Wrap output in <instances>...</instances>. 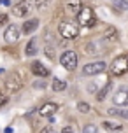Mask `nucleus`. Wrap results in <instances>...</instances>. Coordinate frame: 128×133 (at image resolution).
Listing matches in <instances>:
<instances>
[{
    "label": "nucleus",
    "instance_id": "nucleus-25",
    "mask_svg": "<svg viewBox=\"0 0 128 133\" xmlns=\"http://www.w3.org/2000/svg\"><path fill=\"white\" fill-rule=\"evenodd\" d=\"M7 102H9V96H7V95H4V93H0V109L5 105Z\"/></svg>",
    "mask_w": 128,
    "mask_h": 133
},
{
    "label": "nucleus",
    "instance_id": "nucleus-14",
    "mask_svg": "<svg viewBox=\"0 0 128 133\" xmlns=\"http://www.w3.org/2000/svg\"><path fill=\"white\" fill-rule=\"evenodd\" d=\"M39 28V19L37 18H32V19H28L23 23V26H21V33H25V35H32Z\"/></svg>",
    "mask_w": 128,
    "mask_h": 133
},
{
    "label": "nucleus",
    "instance_id": "nucleus-6",
    "mask_svg": "<svg viewBox=\"0 0 128 133\" xmlns=\"http://www.w3.org/2000/svg\"><path fill=\"white\" fill-rule=\"evenodd\" d=\"M84 51H86V54H89V56H100V54L104 53V40H102V37L88 40L86 46H84Z\"/></svg>",
    "mask_w": 128,
    "mask_h": 133
},
{
    "label": "nucleus",
    "instance_id": "nucleus-20",
    "mask_svg": "<svg viewBox=\"0 0 128 133\" xmlns=\"http://www.w3.org/2000/svg\"><path fill=\"white\" fill-rule=\"evenodd\" d=\"M107 114H111V116H116V117L128 119V109H116V107H112V109H107Z\"/></svg>",
    "mask_w": 128,
    "mask_h": 133
},
{
    "label": "nucleus",
    "instance_id": "nucleus-27",
    "mask_svg": "<svg viewBox=\"0 0 128 133\" xmlns=\"http://www.w3.org/2000/svg\"><path fill=\"white\" fill-rule=\"evenodd\" d=\"M7 19H9V16H7L5 12H2V14H0V26H2V25H5Z\"/></svg>",
    "mask_w": 128,
    "mask_h": 133
},
{
    "label": "nucleus",
    "instance_id": "nucleus-10",
    "mask_svg": "<svg viewBox=\"0 0 128 133\" xmlns=\"http://www.w3.org/2000/svg\"><path fill=\"white\" fill-rule=\"evenodd\" d=\"M112 102L118 107H126L128 105V86H121L116 89V93L112 95Z\"/></svg>",
    "mask_w": 128,
    "mask_h": 133
},
{
    "label": "nucleus",
    "instance_id": "nucleus-9",
    "mask_svg": "<svg viewBox=\"0 0 128 133\" xmlns=\"http://www.w3.org/2000/svg\"><path fill=\"white\" fill-rule=\"evenodd\" d=\"M21 37V28L18 25H7L5 32H4V40H5L7 44H14V42H18Z\"/></svg>",
    "mask_w": 128,
    "mask_h": 133
},
{
    "label": "nucleus",
    "instance_id": "nucleus-31",
    "mask_svg": "<svg viewBox=\"0 0 128 133\" xmlns=\"http://www.w3.org/2000/svg\"><path fill=\"white\" fill-rule=\"evenodd\" d=\"M2 72H4V68H0V74H2Z\"/></svg>",
    "mask_w": 128,
    "mask_h": 133
},
{
    "label": "nucleus",
    "instance_id": "nucleus-2",
    "mask_svg": "<svg viewBox=\"0 0 128 133\" xmlns=\"http://www.w3.org/2000/svg\"><path fill=\"white\" fill-rule=\"evenodd\" d=\"M58 32H60L61 39L65 40H74L79 37V26L72 21H61L58 25Z\"/></svg>",
    "mask_w": 128,
    "mask_h": 133
},
{
    "label": "nucleus",
    "instance_id": "nucleus-22",
    "mask_svg": "<svg viewBox=\"0 0 128 133\" xmlns=\"http://www.w3.org/2000/svg\"><path fill=\"white\" fill-rule=\"evenodd\" d=\"M77 110L81 114H88L91 110V107H89V103H86V102H79V103H77Z\"/></svg>",
    "mask_w": 128,
    "mask_h": 133
},
{
    "label": "nucleus",
    "instance_id": "nucleus-8",
    "mask_svg": "<svg viewBox=\"0 0 128 133\" xmlns=\"http://www.w3.org/2000/svg\"><path fill=\"white\" fill-rule=\"evenodd\" d=\"M60 63L67 70H75V66H77V53L75 51H72V49H68V51H65V53L60 56Z\"/></svg>",
    "mask_w": 128,
    "mask_h": 133
},
{
    "label": "nucleus",
    "instance_id": "nucleus-12",
    "mask_svg": "<svg viewBox=\"0 0 128 133\" xmlns=\"http://www.w3.org/2000/svg\"><path fill=\"white\" fill-rule=\"evenodd\" d=\"M30 70H32V74H34V75H37V77H42V79H46L47 75L51 74V72H49V68H47V66H44L41 61H32Z\"/></svg>",
    "mask_w": 128,
    "mask_h": 133
},
{
    "label": "nucleus",
    "instance_id": "nucleus-11",
    "mask_svg": "<svg viewBox=\"0 0 128 133\" xmlns=\"http://www.w3.org/2000/svg\"><path fill=\"white\" fill-rule=\"evenodd\" d=\"M118 39H119V33H118L116 26L107 25V26L104 28V32H102V40H105V42H109V44H114V42H118Z\"/></svg>",
    "mask_w": 128,
    "mask_h": 133
},
{
    "label": "nucleus",
    "instance_id": "nucleus-26",
    "mask_svg": "<svg viewBox=\"0 0 128 133\" xmlns=\"http://www.w3.org/2000/svg\"><path fill=\"white\" fill-rule=\"evenodd\" d=\"M44 51L47 53V56H49L51 60H54V51H53V47H51V46H46V49H44Z\"/></svg>",
    "mask_w": 128,
    "mask_h": 133
},
{
    "label": "nucleus",
    "instance_id": "nucleus-4",
    "mask_svg": "<svg viewBox=\"0 0 128 133\" xmlns=\"http://www.w3.org/2000/svg\"><path fill=\"white\" fill-rule=\"evenodd\" d=\"M4 88H5L7 93H18L21 88H23V81H21L20 74H16V72L9 74L7 79L4 81Z\"/></svg>",
    "mask_w": 128,
    "mask_h": 133
},
{
    "label": "nucleus",
    "instance_id": "nucleus-21",
    "mask_svg": "<svg viewBox=\"0 0 128 133\" xmlns=\"http://www.w3.org/2000/svg\"><path fill=\"white\" fill-rule=\"evenodd\" d=\"M116 11H128V0H112Z\"/></svg>",
    "mask_w": 128,
    "mask_h": 133
},
{
    "label": "nucleus",
    "instance_id": "nucleus-3",
    "mask_svg": "<svg viewBox=\"0 0 128 133\" xmlns=\"http://www.w3.org/2000/svg\"><path fill=\"white\" fill-rule=\"evenodd\" d=\"M111 72L116 77H121L128 72V54H119L116 56L112 63H111Z\"/></svg>",
    "mask_w": 128,
    "mask_h": 133
},
{
    "label": "nucleus",
    "instance_id": "nucleus-23",
    "mask_svg": "<svg viewBox=\"0 0 128 133\" xmlns=\"http://www.w3.org/2000/svg\"><path fill=\"white\" fill-rule=\"evenodd\" d=\"M34 4H35V7H37L39 11H44V9L51 4V0H34Z\"/></svg>",
    "mask_w": 128,
    "mask_h": 133
},
{
    "label": "nucleus",
    "instance_id": "nucleus-30",
    "mask_svg": "<svg viewBox=\"0 0 128 133\" xmlns=\"http://www.w3.org/2000/svg\"><path fill=\"white\" fill-rule=\"evenodd\" d=\"M35 88H46V82H35Z\"/></svg>",
    "mask_w": 128,
    "mask_h": 133
},
{
    "label": "nucleus",
    "instance_id": "nucleus-18",
    "mask_svg": "<svg viewBox=\"0 0 128 133\" xmlns=\"http://www.w3.org/2000/svg\"><path fill=\"white\" fill-rule=\"evenodd\" d=\"M25 54L27 56H35L37 54V39H32L28 40V44H27V47H25Z\"/></svg>",
    "mask_w": 128,
    "mask_h": 133
},
{
    "label": "nucleus",
    "instance_id": "nucleus-29",
    "mask_svg": "<svg viewBox=\"0 0 128 133\" xmlns=\"http://www.w3.org/2000/svg\"><path fill=\"white\" fill-rule=\"evenodd\" d=\"M61 133H74V130H72L70 126H65L63 130H61Z\"/></svg>",
    "mask_w": 128,
    "mask_h": 133
},
{
    "label": "nucleus",
    "instance_id": "nucleus-19",
    "mask_svg": "<svg viewBox=\"0 0 128 133\" xmlns=\"http://www.w3.org/2000/svg\"><path fill=\"white\" fill-rule=\"evenodd\" d=\"M102 126L109 130V131H121L123 124L121 123H114V121H102Z\"/></svg>",
    "mask_w": 128,
    "mask_h": 133
},
{
    "label": "nucleus",
    "instance_id": "nucleus-15",
    "mask_svg": "<svg viewBox=\"0 0 128 133\" xmlns=\"http://www.w3.org/2000/svg\"><path fill=\"white\" fill-rule=\"evenodd\" d=\"M81 7H82L81 0H65V11H67L68 14L77 16V12L81 11Z\"/></svg>",
    "mask_w": 128,
    "mask_h": 133
},
{
    "label": "nucleus",
    "instance_id": "nucleus-24",
    "mask_svg": "<svg viewBox=\"0 0 128 133\" xmlns=\"http://www.w3.org/2000/svg\"><path fill=\"white\" fill-rule=\"evenodd\" d=\"M82 133H98V128L95 126V124H86V126L82 128Z\"/></svg>",
    "mask_w": 128,
    "mask_h": 133
},
{
    "label": "nucleus",
    "instance_id": "nucleus-5",
    "mask_svg": "<svg viewBox=\"0 0 128 133\" xmlns=\"http://www.w3.org/2000/svg\"><path fill=\"white\" fill-rule=\"evenodd\" d=\"M32 9H34L32 0H18L12 5V14L16 18H27V16H30Z\"/></svg>",
    "mask_w": 128,
    "mask_h": 133
},
{
    "label": "nucleus",
    "instance_id": "nucleus-7",
    "mask_svg": "<svg viewBox=\"0 0 128 133\" xmlns=\"http://www.w3.org/2000/svg\"><path fill=\"white\" fill-rule=\"evenodd\" d=\"M105 68H107V65H105L104 61H89V63H86V65L82 66V75H86V77L98 75V74H102Z\"/></svg>",
    "mask_w": 128,
    "mask_h": 133
},
{
    "label": "nucleus",
    "instance_id": "nucleus-28",
    "mask_svg": "<svg viewBox=\"0 0 128 133\" xmlns=\"http://www.w3.org/2000/svg\"><path fill=\"white\" fill-rule=\"evenodd\" d=\"M41 133H56V131H54V130H53L51 126H47V128H44V130H42Z\"/></svg>",
    "mask_w": 128,
    "mask_h": 133
},
{
    "label": "nucleus",
    "instance_id": "nucleus-1",
    "mask_svg": "<svg viewBox=\"0 0 128 133\" xmlns=\"http://www.w3.org/2000/svg\"><path fill=\"white\" fill-rule=\"evenodd\" d=\"M97 25V16L91 7H81V11L77 12V26L84 28H93Z\"/></svg>",
    "mask_w": 128,
    "mask_h": 133
},
{
    "label": "nucleus",
    "instance_id": "nucleus-17",
    "mask_svg": "<svg viewBox=\"0 0 128 133\" xmlns=\"http://www.w3.org/2000/svg\"><path fill=\"white\" fill-rule=\"evenodd\" d=\"M51 88H53L54 93H60L63 89H67V81L60 79V77H54V79L51 81Z\"/></svg>",
    "mask_w": 128,
    "mask_h": 133
},
{
    "label": "nucleus",
    "instance_id": "nucleus-13",
    "mask_svg": "<svg viewBox=\"0 0 128 133\" xmlns=\"http://www.w3.org/2000/svg\"><path fill=\"white\" fill-rule=\"evenodd\" d=\"M56 110H58V105H56L54 102H46V103L39 109V114H41L42 117H51V116L56 114Z\"/></svg>",
    "mask_w": 128,
    "mask_h": 133
},
{
    "label": "nucleus",
    "instance_id": "nucleus-16",
    "mask_svg": "<svg viewBox=\"0 0 128 133\" xmlns=\"http://www.w3.org/2000/svg\"><path fill=\"white\" fill-rule=\"evenodd\" d=\"M111 91H112V82H111V81H107V82H105V86L102 88L100 91H97V100H98V102H104V100L109 96V93H111Z\"/></svg>",
    "mask_w": 128,
    "mask_h": 133
}]
</instances>
